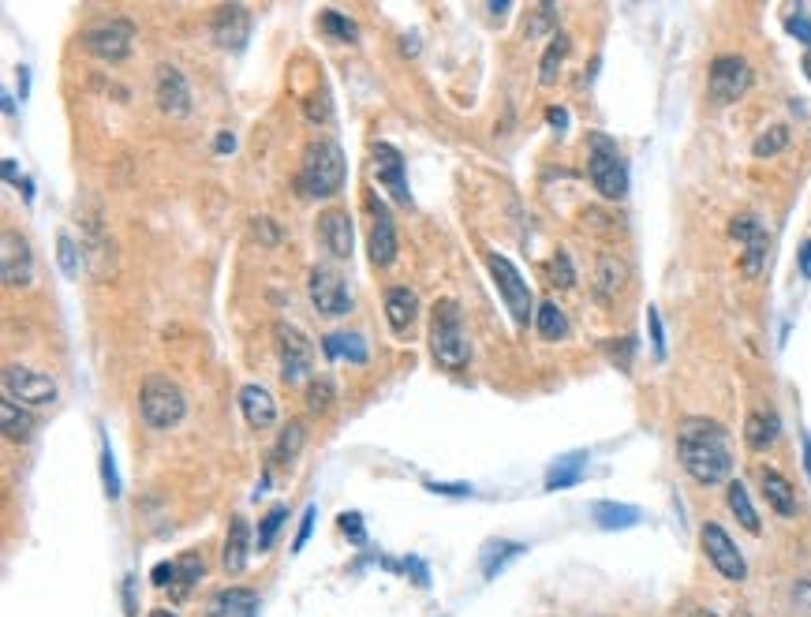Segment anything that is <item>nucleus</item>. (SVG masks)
<instances>
[{"label":"nucleus","mask_w":811,"mask_h":617,"mask_svg":"<svg viewBox=\"0 0 811 617\" xmlns=\"http://www.w3.org/2000/svg\"><path fill=\"white\" fill-rule=\"evenodd\" d=\"M647 326H651V341H655V359H666V337H662V315H658V307H647Z\"/></svg>","instance_id":"44"},{"label":"nucleus","mask_w":811,"mask_h":617,"mask_svg":"<svg viewBox=\"0 0 811 617\" xmlns=\"http://www.w3.org/2000/svg\"><path fill=\"white\" fill-rule=\"evenodd\" d=\"M322 348H326L329 359H352V363H367L370 359L359 333H329L326 341H322Z\"/></svg>","instance_id":"27"},{"label":"nucleus","mask_w":811,"mask_h":617,"mask_svg":"<svg viewBox=\"0 0 811 617\" xmlns=\"http://www.w3.org/2000/svg\"><path fill=\"white\" fill-rule=\"evenodd\" d=\"M210 34H214V42L221 45V49L236 53V49H243L247 38H251V12H247L243 4H221L214 12V19H210Z\"/></svg>","instance_id":"16"},{"label":"nucleus","mask_w":811,"mask_h":617,"mask_svg":"<svg viewBox=\"0 0 811 617\" xmlns=\"http://www.w3.org/2000/svg\"><path fill=\"white\" fill-rule=\"evenodd\" d=\"M370 161H374V176H378V180H382V184L397 195V202L412 206V195H408V184H404V158H400L397 146L374 143V150H370Z\"/></svg>","instance_id":"18"},{"label":"nucleus","mask_w":811,"mask_h":617,"mask_svg":"<svg viewBox=\"0 0 811 617\" xmlns=\"http://www.w3.org/2000/svg\"><path fill=\"white\" fill-rule=\"evenodd\" d=\"M154 580L157 588H169V595L176 603H187L191 599V588L202 580V558L199 554H184L180 561H165L154 569Z\"/></svg>","instance_id":"15"},{"label":"nucleus","mask_w":811,"mask_h":617,"mask_svg":"<svg viewBox=\"0 0 811 617\" xmlns=\"http://www.w3.org/2000/svg\"><path fill=\"white\" fill-rule=\"evenodd\" d=\"M565 57H569V38H565V34H554L550 45H546V57H542V68H539L542 83H554L557 72H561V64H565Z\"/></svg>","instance_id":"32"},{"label":"nucleus","mask_w":811,"mask_h":617,"mask_svg":"<svg viewBox=\"0 0 811 617\" xmlns=\"http://www.w3.org/2000/svg\"><path fill=\"white\" fill-rule=\"evenodd\" d=\"M516 554H524V546H520V543H490L483 550V573L486 576L501 573V569H505V561L516 558Z\"/></svg>","instance_id":"37"},{"label":"nucleus","mask_w":811,"mask_h":617,"mask_svg":"<svg viewBox=\"0 0 811 617\" xmlns=\"http://www.w3.org/2000/svg\"><path fill=\"white\" fill-rule=\"evenodd\" d=\"M800 270L811 273V240L804 247H800Z\"/></svg>","instance_id":"53"},{"label":"nucleus","mask_w":811,"mask_h":617,"mask_svg":"<svg viewBox=\"0 0 811 617\" xmlns=\"http://www.w3.org/2000/svg\"><path fill=\"white\" fill-rule=\"evenodd\" d=\"M307 408L318 412V416H326L329 408H333V382H329V378L307 382Z\"/></svg>","instance_id":"40"},{"label":"nucleus","mask_w":811,"mask_h":617,"mask_svg":"<svg viewBox=\"0 0 811 617\" xmlns=\"http://www.w3.org/2000/svg\"><path fill=\"white\" fill-rule=\"evenodd\" d=\"M785 146H789V128H782V124H774V128L763 131V135L755 139L752 154H755V158H774V154H782Z\"/></svg>","instance_id":"38"},{"label":"nucleus","mask_w":811,"mask_h":617,"mask_svg":"<svg viewBox=\"0 0 811 617\" xmlns=\"http://www.w3.org/2000/svg\"><path fill=\"white\" fill-rule=\"evenodd\" d=\"M318 23H322V30H326L329 38H337V42H348V45H356V42H359V30H356V23H352V19H348V15H341V12H337V8H326V12H322V19H318Z\"/></svg>","instance_id":"33"},{"label":"nucleus","mask_w":811,"mask_h":617,"mask_svg":"<svg viewBox=\"0 0 811 617\" xmlns=\"http://www.w3.org/2000/svg\"><path fill=\"white\" fill-rule=\"evenodd\" d=\"M550 277H554L561 288H572V281H576V273H572V262L569 255H557L554 266H550Z\"/></svg>","instance_id":"46"},{"label":"nucleus","mask_w":811,"mask_h":617,"mask_svg":"<svg viewBox=\"0 0 811 617\" xmlns=\"http://www.w3.org/2000/svg\"><path fill=\"white\" fill-rule=\"evenodd\" d=\"M554 8H550V4H542L539 8V15H535V19H531V30H527V34H531V38H535V34H546V30L554 27Z\"/></svg>","instance_id":"48"},{"label":"nucleus","mask_w":811,"mask_h":617,"mask_svg":"<svg viewBox=\"0 0 811 617\" xmlns=\"http://www.w3.org/2000/svg\"><path fill=\"white\" fill-rule=\"evenodd\" d=\"M415 315H419V296H415L412 288H404V285L385 288V318H389L393 330L408 333L412 330Z\"/></svg>","instance_id":"22"},{"label":"nucleus","mask_w":811,"mask_h":617,"mask_svg":"<svg viewBox=\"0 0 811 617\" xmlns=\"http://www.w3.org/2000/svg\"><path fill=\"white\" fill-rule=\"evenodd\" d=\"M707 87H711V98L718 105H733L748 94L752 87V68L748 60L737 57V53H726V57H714L711 75H707Z\"/></svg>","instance_id":"8"},{"label":"nucleus","mask_w":811,"mask_h":617,"mask_svg":"<svg viewBox=\"0 0 811 617\" xmlns=\"http://www.w3.org/2000/svg\"><path fill=\"white\" fill-rule=\"evenodd\" d=\"M4 397H12L15 404H42L57 401V382L49 374H38L30 367H8L4 371Z\"/></svg>","instance_id":"11"},{"label":"nucleus","mask_w":811,"mask_h":617,"mask_svg":"<svg viewBox=\"0 0 811 617\" xmlns=\"http://www.w3.org/2000/svg\"><path fill=\"white\" fill-rule=\"evenodd\" d=\"M584 468H587V453H572V457H561L554 468H550V475H546V487H550V490L572 487V483H580Z\"/></svg>","instance_id":"29"},{"label":"nucleus","mask_w":811,"mask_h":617,"mask_svg":"<svg viewBox=\"0 0 811 617\" xmlns=\"http://www.w3.org/2000/svg\"><path fill=\"white\" fill-rule=\"evenodd\" d=\"M150 617H176V614H169V610H154Z\"/></svg>","instance_id":"58"},{"label":"nucleus","mask_w":811,"mask_h":617,"mask_svg":"<svg viewBox=\"0 0 811 617\" xmlns=\"http://www.w3.org/2000/svg\"><path fill=\"white\" fill-rule=\"evenodd\" d=\"M699 617H714V614H699Z\"/></svg>","instance_id":"59"},{"label":"nucleus","mask_w":811,"mask_h":617,"mask_svg":"<svg viewBox=\"0 0 811 617\" xmlns=\"http://www.w3.org/2000/svg\"><path fill=\"white\" fill-rule=\"evenodd\" d=\"M344 150L333 139H318L307 143L303 150V165H299V191L307 199H333L344 187Z\"/></svg>","instance_id":"2"},{"label":"nucleus","mask_w":811,"mask_h":617,"mask_svg":"<svg viewBox=\"0 0 811 617\" xmlns=\"http://www.w3.org/2000/svg\"><path fill=\"white\" fill-rule=\"evenodd\" d=\"M430 352L434 359L456 371L464 367L471 359V345H468V333H464V315H460V303L453 300H442L434 307L430 315Z\"/></svg>","instance_id":"3"},{"label":"nucleus","mask_w":811,"mask_h":617,"mask_svg":"<svg viewBox=\"0 0 811 617\" xmlns=\"http://www.w3.org/2000/svg\"><path fill=\"white\" fill-rule=\"evenodd\" d=\"M490 273H494L501 296H505L509 311H513L516 326H527V318H531V288H527V281L520 277V270H516L505 255H490Z\"/></svg>","instance_id":"14"},{"label":"nucleus","mask_w":811,"mask_h":617,"mask_svg":"<svg viewBox=\"0 0 811 617\" xmlns=\"http://www.w3.org/2000/svg\"><path fill=\"white\" fill-rule=\"evenodd\" d=\"M307 292H311V303L318 315L337 318L352 307V296H348V285L341 281V273L326 270V266H314L307 273Z\"/></svg>","instance_id":"10"},{"label":"nucleus","mask_w":811,"mask_h":617,"mask_svg":"<svg viewBox=\"0 0 811 617\" xmlns=\"http://www.w3.org/2000/svg\"><path fill=\"white\" fill-rule=\"evenodd\" d=\"M677 453H681L684 472L703 487L726 483L733 472V453H729V434L711 423V419H688L677 434Z\"/></svg>","instance_id":"1"},{"label":"nucleus","mask_w":811,"mask_h":617,"mask_svg":"<svg viewBox=\"0 0 811 617\" xmlns=\"http://www.w3.org/2000/svg\"><path fill=\"white\" fill-rule=\"evenodd\" d=\"M397 259V225L385 210V202H370V262L389 266Z\"/></svg>","instance_id":"17"},{"label":"nucleus","mask_w":811,"mask_h":617,"mask_svg":"<svg viewBox=\"0 0 811 617\" xmlns=\"http://www.w3.org/2000/svg\"><path fill=\"white\" fill-rule=\"evenodd\" d=\"M759 487H763V498L778 517H797V494H793L789 479L778 468H759Z\"/></svg>","instance_id":"20"},{"label":"nucleus","mask_w":811,"mask_h":617,"mask_svg":"<svg viewBox=\"0 0 811 617\" xmlns=\"http://www.w3.org/2000/svg\"><path fill=\"white\" fill-rule=\"evenodd\" d=\"M277 356H281V374L288 386H303L314 371V345L296 330V326H277L273 333Z\"/></svg>","instance_id":"7"},{"label":"nucleus","mask_w":811,"mask_h":617,"mask_svg":"<svg viewBox=\"0 0 811 617\" xmlns=\"http://www.w3.org/2000/svg\"><path fill=\"white\" fill-rule=\"evenodd\" d=\"M131 42H135V23L131 19H105V23H94L83 34L86 53L98 60H109V64L128 57Z\"/></svg>","instance_id":"6"},{"label":"nucleus","mask_w":811,"mask_h":617,"mask_svg":"<svg viewBox=\"0 0 811 617\" xmlns=\"http://www.w3.org/2000/svg\"><path fill=\"white\" fill-rule=\"evenodd\" d=\"M154 101L165 116H176V120L191 116V87L176 64H157L154 68Z\"/></svg>","instance_id":"12"},{"label":"nucleus","mask_w":811,"mask_h":617,"mask_svg":"<svg viewBox=\"0 0 811 617\" xmlns=\"http://www.w3.org/2000/svg\"><path fill=\"white\" fill-rule=\"evenodd\" d=\"M318 240L333 259H348L352 255V217L337 206H329L326 214L318 217Z\"/></svg>","instance_id":"19"},{"label":"nucleus","mask_w":811,"mask_h":617,"mask_svg":"<svg viewBox=\"0 0 811 617\" xmlns=\"http://www.w3.org/2000/svg\"><path fill=\"white\" fill-rule=\"evenodd\" d=\"M550 128H565V124H569V113H565V109H550Z\"/></svg>","instance_id":"51"},{"label":"nucleus","mask_w":811,"mask_h":617,"mask_svg":"<svg viewBox=\"0 0 811 617\" xmlns=\"http://www.w3.org/2000/svg\"><path fill=\"white\" fill-rule=\"evenodd\" d=\"M621 281H625V266L613 259H602V266H598V296L610 300L613 292L621 288Z\"/></svg>","instance_id":"39"},{"label":"nucleus","mask_w":811,"mask_h":617,"mask_svg":"<svg viewBox=\"0 0 811 617\" xmlns=\"http://www.w3.org/2000/svg\"><path fill=\"white\" fill-rule=\"evenodd\" d=\"M139 412H143V423L154 427V431H169L176 427L187 412L184 389L176 386L172 378H161V374H150L143 382V393H139Z\"/></svg>","instance_id":"4"},{"label":"nucleus","mask_w":811,"mask_h":617,"mask_svg":"<svg viewBox=\"0 0 811 617\" xmlns=\"http://www.w3.org/2000/svg\"><path fill=\"white\" fill-rule=\"evenodd\" d=\"M602 348H606V352H613L610 359H613V363H621L625 371L632 367V341H628V337H625V341H606Z\"/></svg>","instance_id":"47"},{"label":"nucleus","mask_w":811,"mask_h":617,"mask_svg":"<svg viewBox=\"0 0 811 617\" xmlns=\"http://www.w3.org/2000/svg\"><path fill=\"white\" fill-rule=\"evenodd\" d=\"M729 509H733V517H737L740 528L759 535V513H755V505H752V498H748L744 483H729Z\"/></svg>","instance_id":"30"},{"label":"nucleus","mask_w":811,"mask_h":617,"mask_svg":"<svg viewBox=\"0 0 811 617\" xmlns=\"http://www.w3.org/2000/svg\"><path fill=\"white\" fill-rule=\"evenodd\" d=\"M778 434H782V419L774 416V412H752L748 423H744V442L759 449V453L778 442Z\"/></svg>","instance_id":"25"},{"label":"nucleus","mask_w":811,"mask_h":617,"mask_svg":"<svg viewBox=\"0 0 811 617\" xmlns=\"http://www.w3.org/2000/svg\"><path fill=\"white\" fill-rule=\"evenodd\" d=\"M785 27H789V34H793V38H800L804 45H811V19H808V15H800V8H789Z\"/></svg>","instance_id":"43"},{"label":"nucleus","mask_w":811,"mask_h":617,"mask_svg":"<svg viewBox=\"0 0 811 617\" xmlns=\"http://www.w3.org/2000/svg\"><path fill=\"white\" fill-rule=\"evenodd\" d=\"M800 64H804V75L811 79V53H804V60H800Z\"/></svg>","instance_id":"57"},{"label":"nucleus","mask_w":811,"mask_h":617,"mask_svg":"<svg viewBox=\"0 0 811 617\" xmlns=\"http://www.w3.org/2000/svg\"><path fill=\"white\" fill-rule=\"evenodd\" d=\"M247 550H251V531H247V520L232 517L228 520V535H225V550H221V565L225 573H243L247 569Z\"/></svg>","instance_id":"23"},{"label":"nucleus","mask_w":811,"mask_h":617,"mask_svg":"<svg viewBox=\"0 0 811 617\" xmlns=\"http://www.w3.org/2000/svg\"><path fill=\"white\" fill-rule=\"evenodd\" d=\"M0 427H4V438H8V442H23V438L30 434V427H34V419L27 416L23 404H15L12 397H4V404H0Z\"/></svg>","instance_id":"28"},{"label":"nucleus","mask_w":811,"mask_h":617,"mask_svg":"<svg viewBox=\"0 0 811 617\" xmlns=\"http://www.w3.org/2000/svg\"><path fill=\"white\" fill-rule=\"evenodd\" d=\"M767 247H770V236L763 229H755L748 240H744V273L748 277H759L763 262H767Z\"/></svg>","instance_id":"34"},{"label":"nucleus","mask_w":811,"mask_h":617,"mask_svg":"<svg viewBox=\"0 0 811 617\" xmlns=\"http://www.w3.org/2000/svg\"><path fill=\"white\" fill-rule=\"evenodd\" d=\"M427 490H438V494H468V487H442V483H427Z\"/></svg>","instance_id":"54"},{"label":"nucleus","mask_w":811,"mask_h":617,"mask_svg":"<svg viewBox=\"0 0 811 617\" xmlns=\"http://www.w3.org/2000/svg\"><path fill=\"white\" fill-rule=\"evenodd\" d=\"M643 520V513L636 505H621V502H598L595 505V524L602 531H625L636 528Z\"/></svg>","instance_id":"26"},{"label":"nucleus","mask_w":811,"mask_h":617,"mask_svg":"<svg viewBox=\"0 0 811 617\" xmlns=\"http://www.w3.org/2000/svg\"><path fill=\"white\" fill-rule=\"evenodd\" d=\"M255 232H262V244H281V229L273 225V221H266V217H258L255 221Z\"/></svg>","instance_id":"49"},{"label":"nucleus","mask_w":811,"mask_h":617,"mask_svg":"<svg viewBox=\"0 0 811 617\" xmlns=\"http://www.w3.org/2000/svg\"><path fill=\"white\" fill-rule=\"evenodd\" d=\"M124 591H128V617H135V599H131V576L124 580Z\"/></svg>","instance_id":"55"},{"label":"nucleus","mask_w":811,"mask_h":617,"mask_svg":"<svg viewBox=\"0 0 811 617\" xmlns=\"http://www.w3.org/2000/svg\"><path fill=\"white\" fill-rule=\"evenodd\" d=\"M101 483H105V494H109V498H120V479H116V460H113L109 442L101 449Z\"/></svg>","instance_id":"42"},{"label":"nucleus","mask_w":811,"mask_h":617,"mask_svg":"<svg viewBox=\"0 0 811 617\" xmlns=\"http://www.w3.org/2000/svg\"><path fill=\"white\" fill-rule=\"evenodd\" d=\"M535 326H539V337H546V341H561V337L569 333V318H565V311H561L557 303H542Z\"/></svg>","instance_id":"31"},{"label":"nucleus","mask_w":811,"mask_h":617,"mask_svg":"<svg viewBox=\"0 0 811 617\" xmlns=\"http://www.w3.org/2000/svg\"><path fill=\"white\" fill-rule=\"evenodd\" d=\"M311 531H314V505H307V513H303V524H299V535H296V550H303V546H307Z\"/></svg>","instance_id":"50"},{"label":"nucleus","mask_w":811,"mask_h":617,"mask_svg":"<svg viewBox=\"0 0 811 617\" xmlns=\"http://www.w3.org/2000/svg\"><path fill=\"white\" fill-rule=\"evenodd\" d=\"M303 423H288L285 431H281V438H277V449H273V460L277 464H292V460L299 457V449H303Z\"/></svg>","instance_id":"35"},{"label":"nucleus","mask_w":811,"mask_h":617,"mask_svg":"<svg viewBox=\"0 0 811 617\" xmlns=\"http://www.w3.org/2000/svg\"><path fill=\"white\" fill-rule=\"evenodd\" d=\"M0 277H4V288H27L34 281L30 244L12 229L0 236Z\"/></svg>","instance_id":"13"},{"label":"nucleus","mask_w":811,"mask_h":617,"mask_svg":"<svg viewBox=\"0 0 811 617\" xmlns=\"http://www.w3.org/2000/svg\"><path fill=\"white\" fill-rule=\"evenodd\" d=\"M240 408H243V416H247V423H251V427H258V431H266V427H273V423H277V404H273L270 389L243 386L240 389Z\"/></svg>","instance_id":"24"},{"label":"nucleus","mask_w":811,"mask_h":617,"mask_svg":"<svg viewBox=\"0 0 811 617\" xmlns=\"http://www.w3.org/2000/svg\"><path fill=\"white\" fill-rule=\"evenodd\" d=\"M258 614V595L251 588H225L217 591L210 606H206V617H255Z\"/></svg>","instance_id":"21"},{"label":"nucleus","mask_w":811,"mask_h":617,"mask_svg":"<svg viewBox=\"0 0 811 617\" xmlns=\"http://www.w3.org/2000/svg\"><path fill=\"white\" fill-rule=\"evenodd\" d=\"M804 464H808V475H811V438L804 434Z\"/></svg>","instance_id":"56"},{"label":"nucleus","mask_w":811,"mask_h":617,"mask_svg":"<svg viewBox=\"0 0 811 617\" xmlns=\"http://www.w3.org/2000/svg\"><path fill=\"white\" fill-rule=\"evenodd\" d=\"M236 150V139L232 135H217V154H232Z\"/></svg>","instance_id":"52"},{"label":"nucleus","mask_w":811,"mask_h":617,"mask_svg":"<svg viewBox=\"0 0 811 617\" xmlns=\"http://www.w3.org/2000/svg\"><path fill=\"white\" fill-rule=\"evenodd\" d=\"M699 539H703V554H707V561H711L718 573L726 576V580H744L748 576V565H744V554L737 550V543L729 539V531L722 528V524H703V531H699Z\"/></svg>","instance_id":"9"},{"label":"nucleus","mask_w":811,"mask_h":617,"mask_svg":"<svg viewBox=\"0 0 811 617\" xmlns=\"http://www.w3.org/2000/svg\"><path fill=\"white\" fill-rule=\"evenodd\" d=\"M57 262L60 270H64V277H79V247H75L72 232H60L57 236Z\"/></svg>","instance_id":"41"},{"label":"nucleus","mask_w":811,"mask_h":617,"mask_svg":"<svg viewBox=\"0 0 811 617\" xmlns=\"http://www.w3.org/2000/svg\"><path fill=\"white\" fill-rule=\"evenodd\" d=\"M587 173H591V184H595V191L602 195V199H625L628 191V169L625 161H621V154H617V146L606 139V135H591V161H587Z\"/></svg>","instance_id":"5"},{"label":"nucleus","mask_w":811,"mask_h":617,"mask_svg":"<svg viewBox=\"0 0 811 617\" xmlns=\"http://www.w3.org/2000/svg\"><path fill=\"white\" fill-rule=\"evenodd\" d=\"M341 531L352 539V543H367V528H363V517H359V513H344Z\"/></svg>","instance_id":"45"},{"label":"nucleus","mask_w":811,"mask_h":617,"mask_svg":"<svg viewBox=\"0 0 811 617\" xmlns=\"http://www.w3.org/2000/svg\"><path fill=\"white\" fill-rule=\"evenodd\" d=\"M285 517H288V505H273L270 513L262 517V524H258V539H255L258 554H266V550L273 546V539H277V531H281Z\"/></svg>","instance_id":"36"}]
</instances>
